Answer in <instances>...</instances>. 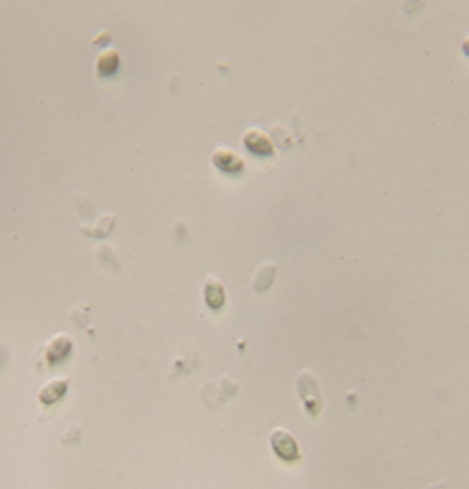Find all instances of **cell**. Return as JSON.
I'll return each mask as SVG.
<instances>
[{
  "label": "cell",
  "mask_w": 469,
  "mask_h": 489,
  "mask_svg": "<svg viewBox=\"0 0 469 489\" xmlns=\"http://www.w3.org/2000/svg\"><path fill=\"white\" fill-rule=\"evenodd\" d=\"M120 68V54L115 50H106L96 59V70L99 76H113Z\"/></svg>",
  "instance_id": "obj_7"
},
{
  "label": "cell",
  "mask_w": 469,
  "mask_h": 489,
  "mask_svg": "<svg viewBox=\"0 0 469 489\" xmlns=\"http://www.w3.org/2000/svg\"><path fill=\"white\" fill-rule=\"evenodd\" d=\"M205 299L211 309H220L225 304L224 286L215 279L208 280L205 287Z\"/></svg>",
  "instance_id": "obj_8"
},
{
  "label": "cell",
  "mask_w": 469,
  "mask_h": 489,
  "mask_svg": "<svg viewBox=\"0 0 469 489\" xmlns=\"http://www.w3.org/2000/svg\"><path fill=\"white\" fill-rule=\"evenodd\" d=\"M213 163L220 171L227 173H239L244 168V161L242 160V157L227 149L217 150L213 156Z\"/></svg>",
  "instance_id": "obj_6"
},
{
  "label": "cell",
  "mask_w": 469,
  "mask_h": 489,
  "mask_svg": "<svg viewBox=\"0 0 469 489\" xmlns=\"http://www.w3.org/2000/svg\"><path fill=\"white\" fill-rule=\"evenodd\" d=\"M298 388H299V395L305 403V407L309 411V414L317 415L318 411L321 409V406H323V399H321V393H320V385L314 378L312 373L304 371L299 376Z\"/></svg>",
  "instance_id": "obj_1"
},
{
  "label": "cell",
  "mask_w": 469,
  "mask_h": 489,
  "mask_svg": "<svg viewBox=\"0 0 469 489\" xmlns=\"http://www.w3.org/2000/svg\"><path fill=\"white\" fill-rule=\"evenodd\" d=\"M69 380L68 378H51L43 383V386L39 390L37 399L43 406H52L58 403L68 392Z\"/></svg>",
  "instance_id": "obj_4"
},
{
  "label": "cell",
  "mask_w": 469,
  "mask_h": 489,
  "mask_svg": "<svg viewBox=\"0 0 469 489\" xmlns=\"http://www.w3.org/2000/svg\"><path fill=\"white\" fill-rule=\"evenodd\" d=\"M73 349V341L68 334H56L47 342L44 356L49 366H58L65 361Z\"/></svg>",
  "instance_id": "obj_2"
},
{
  "label": "cell",
  "mask_w": 469,
  "mask_h": 489,
  "mask_svg": "<svg viewBox=\"0 0 469 489\" xmlns=\"http://www.w3.org/2000/svg\"><path fill=\"white\" fill-rule=\"evenodd\" d=\"M270 444L276 455L282 458L283 461L291 462L299 458V450H298L296 441L294 440L292 435L283 429L273 432V435L270 437Z\"/></svg>",
  "instance_id": "obj_3"
},
{
  "label": "cell",
  "mask_w": 469,
  "mask_h": 489,
  "mask_svg": "<svg viewBox=\"0 0 469 489\" xmlns=\"http://www.w3.org/2000/svg\"><path fill=\"white\" fill-rule=\"evenodd\" d=\"M246 147L261 157H268L275 153V146L269 136L258 130H249L243 139Z\"/></svg>",
  "instance_id": "obj_5"
}]
</instances>
